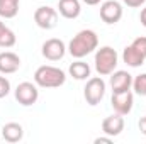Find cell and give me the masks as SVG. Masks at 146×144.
Segmentation results:
<instances>
[{
  "mask_svg": "<svg viewBox=\"0 0 146 144\" xmlns=\"http://www.w3.org/2000/svg\"><path fill=\"white\" fill-rule=\"evenodd\" d=\"M133 87V75L124 70H117V71L110 73V88L112 93L117 92H127Z\"/></svg>",
  "mask_w": 146,
  "mask_h": 144,
  "instance_id": "cell-10",
  "label": "cell"
},
{
  "mask_svg": "<svg viewBox=\"0 0 146 144\" xmlns=\"http://www.w3.org/2000/svg\"><path fill=\"white\" fill-rule=\"evenodd\" d=\"M65 81H66V73L51 65H42L34 73V83L41 88H58L65 85Z\"/></svg>",
  "mask_w": 146,
  "mask_h": 144,
  "instance_id": "cell-2",
  "label": "cell"
},
{
  "mask_svg": "<svg viewBox=\"0 0 146 144\" xmlns=\"http://www.w3.org/2000/svg\"><path fill=\"white\" fill-rule=\"evenodd\" d=\"M138 127H139L141 134H145V136H146V115L139 119V124H138Z\"/></svg>",
  "mask_w": 146,
  "mask_h": 144,
  "instance_id": "cell-24",
  "label": "cell"
},
{
  "mask_svg": "<svg viewBox=\"0 0 146 144\" xmlns=\"http://www.w3.org/2000/svg\"><path fill=\"white\" fill-rule=\"evenodd\" d=\"M145 59L146 58L133 46V44L126 46L124 51H122V61H124L127 66H131V68H138V66L145 65Z\"/></svg>",
  "mask_w": 146,
  "mask_h": 144,
  "instance_id": "cell-15",
  "label": "cell"
},
{
  "mask_svg": "<svg viewBox=\"0 0 146 144\" xmlns=\"http://www.w3.org/2000/svg\"><path fill=\"white\" fill-rule=\"evenodd\" d=\"M95 70L100 76H109L110 73L115 71L117 63H119V54L114 48L110 46H102L95 53Z\"/></svg>",
  "mask_w": 146,
  "mask_h": 144,
  "instance_id": "cell-3",
  "label": "cell"
},
{
  "mask_svg": "<svg viewBox=\"0 0 146 144\" xmlns=\"http://www.w3.org/2000/svg\"><path fill=\"white\" fill-rule=\"evenodd\" d=\"M21 0H0V17L2 19H14L19 14Z\"/></svg>",
  "mask_w": 146,
  "mask_h": 144,
  "instance_id": "cell-17",
  "label": "cell"
},
{
  "mask_svg": "<svg viewBox=\"0 0 146 144\" xmlns=\"http://www.w3.org/2000/svg\"><path fill=\"white\" fill-rule=\"evenodd\" d=\"M124 115H119V114H114V115H109L102 120V132L106 136H110V137H115L119 136L122 131H124Z\"/></svg>",
  "mask_w": 146,
  "mask_h": 144,
  "instance_id": "cell-11",
  "label": "cell"
},
{
  "mask_svg": "<svg viewBox=\"0 0 146 144\" xmlns=\"http://www.w3.org/2000/svg\"><path fill=\"white\" fill-rule=\"evenodd\" d=\"M15 100L22 105V107H31L34 105L39 98V90H37L36 83H31V81H22L17 85L15 88Z\"/></svg>",
  "mask_w": 146,
  "mask_h": 144,
  "instance_id": "cell-5",
  "label": "cell"
},
{
  "mask_svg": "<svg viewBox=\"0 0 146 144\" xmlns=\"http://www.w3.org/2000/svg\"><path fill=\"white\" fill-rule=\"evenodd\" d=\"M10 93V81L5 76H0V98L7 97Z\"/></svg>",
  "mask_w": 146,
  "mask_h": 144,
  "instance_id": "cell-21",
  "label": "cell"
},
{
  "mask_svg": "<svg viewBox=\"0 0 146 144\" xmlns=\"http://www.w3.org/2000/svg\"><path fill=\"white\" fill-rule=\"evenodd\" d=\"M131 44H133V46H134V48H136V49H138V51H139V53H141V54L146 58V36L136 37Z\"/></svg>",
  "mask_w": 146,
  "mask_h": 144,
  "instance_id": "cell-20",
  "label": "cell"
},
{
  "mask_svg": "<svg viewBox=\"0 0 146 144\" xmlns=\"http://www.w3.org/2000/svg\"><path fill=\"white\" fill-rule=\"evenodd\" d=\"M5 31H7V26H5V24H3V22L0 20V37H2V34H3Z\"/></svg>",
  "mask_w": 146,
  "mask_h": 144,
  "instance_id": "cell-27",
  "label": "cell"
},
{
  "mask_svg": "<svg viewBox=\"0 0 146 144\" xmlns=\"http://www.w3.org/2000/svg\"><path fill=\"white\" fill-rule=\"evenodd\" d=\"M34 22H36L37 27H41L44 31L54 29L58 24V10L49 7V5L37 7L36 12H34Z\"/></svg>",
  "mask_w": 146,
  "mask_h": 144,
  "instance_id": "cell-6",
  "label": "cell"
},
{
  "mask_svg": "<svg viewBox=\"0 0 146 144\" xmlns=\"http://www.w3.org/2000/svg\"><path fill=\"white\" fill-rule=\"evenodd\" d=\"M90 71H92V70H90L88 63H85V61H82V59L73 61L72 65H70V68H68L70 76H73L75 80H88Z\"/></svg>",
  "mask_w": 146,
  "mask_h": 144,
  "instance_id": "cell-16",
  "label": "cell"
},
{
  "mask_svg": "<svg viewBox=\"0 0 146 144\" xmlns=\"http://www.w3.org/2000/svg\"><path fill=\"white\" fill-rule=\"evenodd\" d=\"M0 136H2V134H0Z\"/></svg>",
  "mask_w": 146,
  "mask_h": 144,
  "instance_id": "cell-28",
  "label": "cell"
},
{
  "mask_svg": "<svg viewBox=\"0 0 146 144\" xmlns=\"http://www.w3.org/2000/svg\"><path fill=\"white\" fill-rule=\"evenodd\" d=\"M0 134L7 143H19L24 137V129H22V126L19 122H7L2 127Z\"/></svg>",
  "mask_w": 146,
  "mask_h": 144,
  "instance_id": "cell-14",
  "label": "cell"
},
{
  "mask_svg": "<svg viewBox=\"0 0 146 144\" xmlns=\"http://www.w3.org/2000/svg\"><path fill=\"white\" fill-rule=\"evenodd\" d=\"M83 3H87V5H99L100 3V0H82Z\"/></svg>",
  "mask_w": 146,
  "mask_h": 144,
  "instance_id": "cell-26",
  "label": "cell"
},
{
  "mask_svg": "<svg viewBox=\"0 0 146 144\" xmlns=\"http://www.w3.org/2000/svg\"><path fill=\"white\" fill-rule=\"evenodd\" d=\"M127 7H131V9H138V7H141L143 3H145L146 0H122Z\"/></svg>",
  "mask_w": 146,
  "mask_h": 144,
  "instance_id": "cell-22",
  "label": "cell"
},
{
  "mask_svg": "<svg viewBox=\"0 0 146 144\" xmlns=\"http://www.w3.org/2000/svg\"><path fill=\"white\" fill-rule=\"evenodd\" d=\"M99 48V36L95 31L92 29H83L80 31L76 36H73V39L68 44V53L73 58L82 59L85 56H88L90 53H94Z\"/></svg>",
  "mask_w": 146,
  "mask_h": 144,
  "instance_id": "cell-1",
  "label": "cell"
},
{
  "mask_svg": "<svg viewBox=\"0 0 146 144\" xmlns=\"http://www.w3.org/2000/svg\"><path fill=\"white\" fill-rule=\"evenodd\" d=\"M15 42H17V36H15V32L12 31V29H9L7 27V31L2 34L0 37V48H12V46H15Z\"/></svg>",
  "mask_w": 146,
  "mask_h": 144,
  "instance_id": "cell-19",
  "label": "cell"
},
{
  "mask_svg": "<svg viewBox=\"0 0 146 144\" xmlns=\"http://www.w3.org/2000/svg\"><path fill=\"white\" fill-rule=\"evenodd\" d=\"M112 139H114V137H110V136H107V137H104V136H102V137H95V141H94V143H95V144H110V143H112Z\"/></svg>",
  "mask_w": 146,
  "mask_h": 144,
  "instance_id": "cell-23",
  "label": "cell"
},
{
  "mask_svg": "<svg viewBox=\"0 0 146 144\" xmlns=\"http://www.w3.org/2000/svg\"><path fill=\"white\" fill-rule=\"evenodd\" d=\"M100 12V19L106 22V24H117L121 19H122V5L117 2V0H107L100 5L99 9Z\"/></svg>",
  "mask_w": 146,
  "mask_h": 144,
  "instance_id": "cell-9",
  "label": "cell"
},
{
  "mask_svg": "<svg viewBox=\"0 0 146 144\" xmlns=\"http://www.w3.org/2000/svg\"><path fill=\"white\" fill-rule=\"evenodd\" d=\"M106 81L102 80V76H94V78H88L87 80V85L83 88V97L87 100L88 105L95 107L97 104H100V100L104 98L106 95Z\"/></svg>",
  "mask_w": 146,
  "mask_h": 144,
  "instance_id": "cell-4",
  "label": "cell"
},
{
  "mask_svg": "<svg viewBox=\"0 0 146 144\" xmlns=\"http://www.w3.org/2000/svg\"><path fill=\"white\" fill-rule=\"evenodd\" d=\"M139 20H141V26L146 27V7L141 10V14H139Z\"/></svg>",
  "mask_w": 146,
  "mask_h": 144,
  "instance_id": "cell-25",
  "label": "cell"
},
{
  "mask_svg": "<svg viewBox=\"0 0 146 144\" xmlns=\"http://www.w3.org/2000/svg\"><path fill=\"white\" fill-rule=\"evenodd\" d=\"M133 90L138 95L146 97V73H141L136 78H133Z\"/></svg>",
  "mask_w": 146,
  "mask_h": 144,
  "instance_id": "cell-18",
  "label": "cell"
},
{
  "mask_svg": "<svg viewBox=\"0 0 146 144\" xmlns=\"http://www.w3.org/2000/svg\"><path fill=\"white\" fill-rule=\"evenodd\" d=\"M21 68V58L12 51L0 53V73L2 75H12Z\"/></svg>",
  "mask_w": 146,
  "mask_h": 144,
  "instance_id": "cell-12",
  "label": "cell"
},
{
  "mask_svg": "<svg viewBox=\"0 0 146 144\" xmlns=\"http://www.w3.org/2000/svg\"><path fill=\"white\" fill-rule=\"evenodd\" d=\"M110 105L114 108V112L119 114V115H127V114H131L133 105H134V95H133V92L127 90V92L112 93Z\"/></svg>",
  "mask_w": 146,
  "mask_h": 144,
  "instance_id": "cell-8",
  "label": "cell"
},
{
  "mask_svg": "<svg viewBox=\"0 0 146 144\" xmlns=\"http://www.w3.org/2000/svg\"><path fill=\"white\" fill-rule=\"evenodd\" d=\"M82 12L80 0H60L58 2V14L65 19H76Z\"/></svg>",
  "mask_w": 146,
  "mask_h": 144,
  "instance_id": "cell-13",
  "label": "cell"
},
{
  "mask_svg": "<svg viewBox=\"0 0 146 144\" xmlns=\"http://www.w3.org/2000/svg\"><path fill=\"white\" fill-rule=\"evenodd\" d=\"M66 51H68L66 44L61 39H56V37H51V39L44 41L42 48H41L42 56L46 59H49V61H60V59H63L65 54H66Z\"/></svg>",
  "mask_w": 146,
  "mask_h": 144,
  "instance_id": "cell-7",
  "label": "cell"
}]
</instances>
